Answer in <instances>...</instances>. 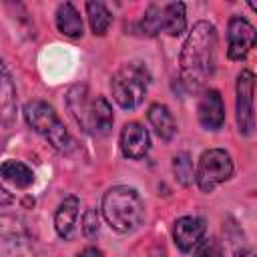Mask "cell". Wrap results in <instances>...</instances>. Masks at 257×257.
Masks as SVG:
<instances>
[{
    "label": "cell",
    "instance_id": "1",
    "mask_svg": "<svg viewBox=\"0 0 257 257\" xmlns=\"http://www.w3.org/2000/svg\"><path fill=\"white\" fill-rule=\"evenodd\" d=\"M181 78L189 88H203L217 66V30L211 22L199 20L191 28L181 56Z\"/></svg>",
    "mask_w": 257,
    "mask_h": 257
},
{
    "label": "cell",
    "instance_id": "2",
    "mask_svg": "<svg viewBox=\"0 0 257 257\" xmlns=\"http://www.w3.org/2000/svg\"><path fill=\"white\" fill-rule=\"evenodd\" d=\"M100 211L110 229L118 233L135 231L145 219V203L133 187L116 185L102 195Z\"/></svg>",
    "mask_w": 257,
    "mask_h": 257
},
{
    "label": "cell",
    "instance_id": "3",
    "mask_svg": "<svg viewBox=\"0 0 257 257\" xmlns=\"http://www.w3.org/2000/svg\"><path fill=\"white\" fill-rule=\"evenodd\" d=\"M149 82H151V72L143 62L133 60L122 64L110 80V92L114 102L126 110L139 106L147 94Z\"/></svg>",
    "mask_w": 257,
    "mask_h": 257
},
{
    "label": "cell",
    "instance_id": "4",
    "mask_svg": "<svg viewBox=\"0 0 257 257\" xmlns=\"http://www.w3.org/2000/svg\"><path fill=\"white\" fill-rule=\"evenodd\" d=\"M24 118L56 151H68L72 147L70 133L66 131L64 122L58 116V112L48 102H44V100H30V102H26L24 104Z\"/></svg>",
    "mask_w": 257,
    "mask_h": 257
},
{
    "label": "cell",
    "instance_id": "5",
    "mask_svg": "<svg viewBox=\"0 0 257 257\" xmlns=\"http://www.w3.org/2000/svg\"><path fill=\"white\" fill-rule=\"evenodd\" d=\"M0 257H40L28 227L16 215H0Z\"/></svg>",
    "mask_w": 257,
    "mask_h": 257
},
{
    "label": "cell",
    "instance_id": "6",
    "mask_svg": "<svg viewBox=\"0 0 257 257\" xmlns=\"http://www.w3.org/2000/svg\"><path fill=\"white\" fill-rule=\"evenodd\" d=\"M233 159L225 149H207L197 163L195 181L203 193H211L217 185L233 177Z\"/></svg>",
    "mask_w": 257,
    "mask_h": 257
},
{
    "label": "cell",
    "instance_id": "7",
    "mask_svg": "<svg viewBox=\"0 0 257 257\" xmlns=\"http://www.w3.org/2000/svg\"><path fill=\"white\" fill-rule=\"evenodd\" d=\"M237 92V126L239 133L249 137L255 128V116H253V94H255V74L251 70H241L235 84Z\"/></svg>",
    "mask_w": 257,
    "mask_h": 257
},
{
    "label": "cell",
    "instance_id": "8",
    "mask_svg": "<svg viewBox=\"0 0 257 257\" xmlns=\"http://www.w3.org/2000/svg\"><path fill=\"white\" fill-rule=\"evenodd\" d=\"M255 46V28L243 16H231L227 24V56L243 60Z\"/></svg>",
    "mask_w": 257,
    "mask_h": 257
},
{
    "label": "cell",
    "instance_id": "9",
    "mask_svg": "<svg viewBox=\"0 0 257 257\" xmlns=\"http://www.w3.org/2000/svg\"><path fill=\"white\" fill-rule=\"evenodd\" d=\"M205 221L201 217H193V215H185V217H179L173 225V239H175V245L189 253L193 251L203 239H205Z\"/></svg>",
    "mask_w": 257,
    "mask_h": 257
},
{
    "label": "cell",
    "instance_id": "10",
    "mask_svg": "<svg viewBox=\"0 0 257 257\" xmlns=\"http://www.w3.org/2000/svg\"><path fill=\"white\" fill-rule=\"evenodd\" d=\"M197 114H199V122L207 131H219L225 122V102L221 92L215 88H207L199 98Z\"/></svg>",
    "mask_w": 257,
    "mask_h": 257
},
{
    "label": "cell",
    "instance_id": "11",
    "mask_svg": "<svg viewBox=\"0 0 257 257\" xmlns=\"http://www.w3.org/2000/svg\"><path fill=\"white\" fill-rule=\"evenodd\" d=\"M118 145H120V153L126 159H143L149 149H151V137L147 133V128L139 122H126L120 131L118 137Z\"/></svg>",
    "mask_w": 257,
    "mask_h": 257
},
{
    "label": "cell",
    "instance_id": "12",
    "mask_svg": "<svg viewBox=\"0 0 257 257\" xmlns=\"http://www.w3.org/2000/svg\"><path fill=\"white\" fill-rule=\"evenodd\" d=\"M114 116L108 100L104 96H94L88 102V116H86V131L92 135H108L112 128Z\"/></svg>",
    "mask_w": 257,
    "mask_h": 257
},
{
    "label": "cell",
    "instance_id": "13",
    "mask_svg": "<svg viewBox=\"0 0 257 257\" xmlns=\"http://www.w3.org/2000/svg\"><path fill=\"white\" fill-rule=\"evenodd\" d=\"M16 116V86L10 72L0 62V128L12 124Z\"/></svg>",
    "mask_w": 257,
    "mask_h": 257
},
{
    "label": "cell",
    "instance_id": "14",
    "mask_svg": "<svg viewBox=\"0 0 257 257\" xmlns=\"http://www.w3.org/2000/svg\"><path fill=\"white\" fill-rule=\"evenodd\" d=\"M78 209H80V201L74 195L66 197L56 207V213H54V229H56L58 237H62V239H70L72 237L74 223H76V217H78Z\"/></svg>",
    "mask_w": 257,
    "mask_h": 257
},
{
    "label": "cell",
    "instance_id": "15",
    "mask_svg": "<svg viewBox=\"0 0 257 257\" xmlns=\"http://www.w3.org/2000/svg\"><path fill=\"white\" fill-rule=\"evenodd\" d=\"M147 118L163 141H171L177 135V122L173 118V112L165 104H159V102L151 104L147 110Z\"/></svg>",
    "mask_w": 257,
    "mask_h": 257
},
{
    "label": "cell",
    "instance_id": "16",
    "mask_svg": "<svg viewBox=\"0 0 257 257\" xmlns=\"http://www.w3.org/2000/svg\"><path fill=\"white\" fill-rule=\"evenodd\" d=\"M56 28L60 34H64L68 38L82 36V18L70 2H64L56 8Z\"/></svg>",
    "mask_w": 257,
    "mask_h": 257
},
{
    "label": "cell",
    "instance_id": "17",
    "mask_svg": "<svg viewBox=\"0 0 257 257\" xmlns=\"http://www.w3.org/2000/svg\"><path fill=\"white\" fill-rule=\"evenodd\" d=\"M163 14V30L171 36H181L187 28L185 4L183 2H169L161 8Z\"/></svg>",
    "mask_w": 257,
    "mask_h": 257
},
{
    "label": "cell",
    "instance_id": "18",
    "mask_svg": "<svg viewBox=\"0 0 257 257\" xmlns=\"http://www.w3.org/2000/svg\"><path fill=\"white\" fill-rule=\"evenodd\" d=\"M0 177L4 179V181H8V183H12L14 187H18V189H26V187H30L32 183H34V173H32V169L30 167H26L24 163H20V161H4L2 165H0Z\"/></svg>",
    "mask_w": 257,
    "mask_h": 257
},
{
    "label": "cell",
    "instance_id": "19",
    "mask_svg": "<svg viewBox=\"0 0 257 257\" xmlns=\"http://www.w3.org/2000/svg\"><path fill=\"white\" fill-rule=\"evenodd\" d=\"M86 14H88L90 30L96 36H104L112 24V16H110L108 8L102 2H86Z\"/></svg>",
    "mask_w": 257,
    "mask_h": 257
},
{
    "label": "cell",
    "instance_id": "20",
    "mask_svg": "<svg viewBox=\"0 0 257 257\" xmlns=\"http://www.w3.org/2000/svg\"><path fill=\"white\" fill-rule=\"evenodd\" d=\"M173 173L183 187H189L195 181V167L189 153H177L173 157Z\"/></svg>",
    "mask_w": 257,
    "mask_h": 257
},
{
    "label": "cell",
    "instance_id": "21",
    "mask_svg": "<svg viewBox=\"0 0 257 257\" xmlns=\"http://www.w3.org/2000/svg\"><path fill=\"white\" fill-rule=\"evenodd\" d=\"M161 8H163V6L151 4V6L145 10L143 20H141V30H143V34H147V36H157V34L163 30V14H161Z\"/></svg>",
    "mask_w": 257,
    "mask_h": 257
},
{
    "label": "cell",
    "instance_id": "22",
    "mask_svg": "<svg viewBox=\"0 0 257 257\" xmlns=\"http://www.w3.org/2000/svg\"><path fill=\"white\" fill-rule=\"evenodd\" d=\"M193 257H225V251L221 247V243L215 237L203 239L195 249H193Z\"/></svg>",
    "mask_w": 257,
    "mask_h": 257
},
{
    "label": "cell",
    "instance_id": "23",
    "mask_svg": "<svg viewBox=\"0 0 257 257\" xmlns=\"http://www.w3.org/2000/svg\"><path fill=\"white\" fill-rule=\"evenodd\" d=\"M100 229V221H98V211L96 209H86L82 215V235L86 239H94L98 235Z\"/></svg>",
    "mask_w": 257,
    "mask_h": 257
},
{
    "label": "cell",
    "instance_id": "24",
    "mask_svg": "<svg viewBox=\"0 0 257 257\" xmlns=\"http://www.w3.org/2000/svg\"><path fill=\"white\" fill-rule=\"evenodd\" d=\"M76 257H104V253L102 251H98L96 247H86L84 251H80Z\"/></svg>",
    "mask_w": 257,
    "mask_h": 257
},
{
    "label": "cell",
    "instance_id": "25",
    "mask_svg": "<svg viewBox=\"0 0 257 257\" xmlns=\"http://www.w3.org/2000/svg\"><path fill=\"white\" fill-rule=\"evenodd\" d=\"M12 203V195L0 185V207H6V205H10Z\"/></svg>",
    "mask_w": 257,
    "mask_h": 257
},
{
    "label": "cell",
    "instance_id": "26",
    "mask_svg": "<svg viewBox=\"0 0 257 257\" xmlns=\"http://www.w3.org/2000/svg\"><path fill=\"white\" fill-rule=\"evenodd\" d=\"M233 257H255V253H253L251 247H241V249H237L233 253Z\"/></svg>",
    "mask_w": 257,
    "mask_h": 257
}]
</instances>
